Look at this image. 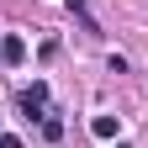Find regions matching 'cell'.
I'll use <instances>...</instances> for the list:
<instances>
[{
	"label": "cell",
	"instance_id": "1",
	"mask_svg": "<svg viewBox=\"0 0 148 148\" xmlns=\"http://www.w3.org/2000/svg\"><path fill=\"white\" fill-rule=\"evenodd\" d=\"M21 58H27V42L11 32V37H5V64H21Z\"/></svg>",
	"mask_w": 148,
	"mask_h": 148
},
{
	"label": "cell",
	"instance_id": "2",
	"mask_svg": "<svg viewBox=\"0 0 148 148\" xmlns=\"http://www.w3.org/2000/svg\"><path fill=\"white\" fill-rule=\"evenodd\" d=\"M90 132H95V138H116V116H95Z\"/></svg>",
	"mask_w": 148,
	"mask_h": 148
},
{
	"label": "cell",
	"instance_id": "3",
	"mask_svg": "<svg viewBox=\"0 0 148 148\" xmlns=\"http://www.w3.org/2000/svg\"><path fill=\"white\" fill-rule=\"evenodd\" d=\"M42 138L58 143V138H64V122H58V116H42Z\"/></svg>",
	"mask_w": 148,
	"mask_h": 148
},
{
	"label": "cell",
	"instance_id": "4",
	"mask_svg": "<svg viewBox=\"0 0 148 148\" xmlns=\"http://www.w3.org/2000/svg\"><path fill=\"white\" fill-rule=\"evenodd\" d=\"M0 148H21V138H11V132H0Z\"/></svg>",
	"mask_w": 148,
	"mask_h": 148
},
{
	"label": "cell",
	"instance_id": "5",
	"mask_svg": "<svg viewBox=\"0 0 148 148\" xmlns=\"http://www.w3.org/2000/svg\"><path fill=\"white\" fill-rule=\"evenodd\" d=\"M0 64H5V42H0Z\"/></svg>",
	"mask_w": 148,
	"mask_h": 148
}]
</instances>
